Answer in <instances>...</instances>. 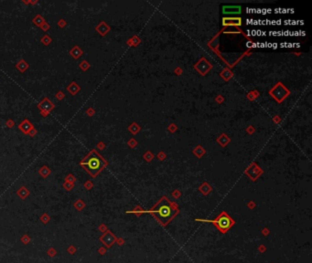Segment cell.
<instances>
[{
    "label": "cell",
    "instance_id": "cell-15",
    "mask_svg": "<svg viewBox=\"0 0 312 263\" xmlns=\"http://www.w3.org/2000/svg\"><path fill=\"white\" fill-rule=\"evenodd\" d=\"M241 23V18H223V25L227 26V25H236V26H240Z\"/></svg>",
    "mask_w": 312,
    "mask_h": 263
},
{
    "label": "cell",
    "instance_id": "cell-27",
    "mask_svg": "<svg viewBox=\"0 0 312 263\" xmlns=\"http://www.w3.org/2000/svg\"><path fill=\"white\" fill-rule=\"evenodd\" d=\"M30 240H31V238H29V236L28 235H24L23 237H22L21 238V242L22 243H23L24 245H27V244H28L29 242H30Z\"/></svg>",
    "mask_w": 312,
    "mask_h": 263
},
{
    "label": "cell",
    "instance_id": "cell-31",
    "mask_svg": "<svg viewBox=\"0 0 312 263\" xmlns=\"http://www.w3.org/2000/svg\"><path fill=\"white\" fill-rule=\"evenodd\" d=\"M76 250H76V247H75L74 246H72V245H71V246L67 249V251L69 252L71 255H73V254L76 252Z\"/></svg>",
    "mask_w": 312,
    "mask_h": 263
},
{
    "label": "cell",
    "instance_id": "cell-5",
    "mask_svg": "<svg viewBox=\"0 0 312 263\" xmlns=\"http://www.w3.org/2000/svg\"><path fill=\"white\" fill-rule=\"evenodd\" d=\"M38 109L40 111H49V112H51L53 110L55 109V104L53 103L48 97H45V98H43L39 103H38L37 105Z\"/></svg>",
    "mask_w": 312,
    "mask_h": 263
},
{
    "label": "cell",
    "instance_id": "cell-10",
    "mask_svg": "<svg viewBox=\"0 0 312 263\" xmlns=\"http://www.w3.org/2000/svg\"><path fill=\"white\" fill-rule=\"evenodd\" d=\"M15 67H16V69H17L19 72L24 73V72L28 69L29 65H28V63L25 61L24 59H20L19 61L16 63Z\"/></svg>",
    "mask_w": 312,
    "mask_h": 263
},
{
    "label": "cell",
    "instance_id": "cell-21",
    "mask_svg": "<svg viewBox=\"0 0 312 263\" xmlns=\"http://www.w3.org/2000/svg\"><path fill=\"white\" fill-rule=\"evenodd\" d=\"M64 182L74 184V183L76 182V177H75L72 174H69V175L66 176V177H65V179H64Z\"/></svg>",
    "mask_w": 312,
    "mask_h": 263
},
{
    "label": "cell",
    "instance_id": "cell-19",
    "mask_svg": "<svg viewBox=\"0 0 312 263\" xmlns=\"http://www.w3.org/2000/svg\"><path fill=\"white\" fill-rule=\"evenodd\" d=\"M40 42L44 45V46H49V45L52 42V39L49 36V35H44L41 39H40Z\"/></svg>",
    "mask_w": 312,
    "mask_h": 263
},
{
    "label": "cell",
    "instance_id": "cell-2",
    "mask_svg": "<svg viewBox=\"0 0 312 263\" xmlns=\"http://www.w3.org/2000/svg\"><path fill=\"white\" fill-rule=\"evenodd\" d=\"M147 213H151L157 221L160 222L163 226H166L178 214V208L174 203H171L169 199L163 197L150 211H147Z\"/></svg>",
    "mask_w": 312,
    "mask_h": 263
},
{
    "label": "cell",
    "instance_id": "cell-26",
    "mask_svg": "<svg viewBox=\"0 0 312 263\" xmlns=\"http://www.w3.org/2000/svg\"><path fill=\"white\" fill-rule=\"evenodd\" d=\"M83 186H84V188L86 190H91L94 187V183L92 181H90V180H88V181H86L84 184H83Z\"/></svg>",
    "mask_w": 312,
    "mask_h": 263
},
{
    "label": "cell",
    "instance_id": "cell-1",
    "mask_svg": "<svg viewBox=\"0 0 312 263\" xmlns=\"http://www.w3.org/2000/svg\"><path fill=\"white\" fill-rule=\"evenodd\" d=\"M79 164L88 173L91 177L95 178L107 166L108 163L95 149H92L80 161Z\"/></svg>",
    "mask_w": 312,
    "mask_h": 263
},
{
    "label": "cell",
    "instance_id": "cell-33",
    "mask_svg": "<svg viewBox=\"0 0 312 263\" xmlns=\"http://www.w3.org/2000/svg\"><path fill=\"white\" fill-rule=\"evenodd\" d=\"M40 115H41L42 117H47V116H49V115H50V112L46 111H40Z\"/></svg>",
    "mask_w": 312,
    "mask_h": 263
},
{
    "label": "cell",
    "instance_id": "cell-8",
    "mask_svg": "<svg viewBox=\"0 0 312 263\" xmlns=\"http://www.w3.org/2000/svg\"><path fill=\"white\" fill-rule=\"evenodd\" d=\"M95 30L100 34L101 36L104 37L106 34H107L110 30V27L105 23L104 21H101L96 27H95Z\"/></svg>",
    "mask_w": 312,
    "mask_h": 263
},
{
    "label": "cell",
    "instance_id": "cell-6",
    "mask_svg": "<svg viewBox=\"0 0 312 263\" xmlns=\"http://www.w3.org/2000/svg\"><path fill=\"white\" fill-rule=\"evenodd\" d=\"M33 128H34V124L30 122L28 119H24L23 121L18 124V129L26 135H28V133Z\"/></svg>",
    "mask_w": 312,
    "mask_h": 263
},
{
    "label": "cell",
    "instance_id": "cell-7",
    "mask_svg": "<svg viewBox=\"0 0 312 263\" xmlns=\"http://www.w3.org/2000/svg\"><path fill=\"white\" fill-rule=\"evenodd\" d=\"M287 93H288V92L286 91V89L285 88V86L282 88V90H281V92H279V91H278L277 87H275V88H274V89L272 90V91H271V94H272V96H273L275 99H277L278 102H281L282 100H284V99L286 98V97Z\"/></svg>",
    "mask_w": 312,
    "mask_h": 263
},
{
    "label": "cell",
    "instance_id": "cell-35",
    "mask_svg": "<svg viewBox=\"0 0 312 263\" xmlns=\"http://www.w3.org/2000/svg\"><path fill=\"white\" fill-rule=\"evenodd\" d=\"M96 147H97L98 149L102 150V149H104V144H103L102 142H98V144H97Z\"/></svg>",
    "mask_w": 312,
    "mask_h": 263
},
{
    "label": "cell",
    "instance_id": "cell-34",
    "mask_svg": "<svg viewBox=\"0 0 312 263\" xmlns=\"http://www.w3.org/2000/svg\"><path fill=\"white\" fill-rule=\"evenodd\" d=\"M99 230H100L101 232H103V233H104L105 231H107V228H106V226H105V225H101V226L100 227H99Z\"/></svg>",
    "mask_w": 312,
    "mask_h": 263
},
{
    "label": "cell",
    "instance_id": "cell-11",
    "mask_svg": "<svg viewBox=\"0 0 312 263\" xmlns=\"http://www.w3.org/2000/svg\"><path fill=\"white\" fill-rule=\"evenodd\" d=\"M82 54H83V50L79 46H77V45L72 47L70 50V55L75 59H78Z\"/></svg>",
    "mask_w": 312,
    "mask_h": 263
},
{
    "label": "cell",
    "instance_id": "cell-29",
    "mask_svg": "<svg viewBox=\"0 0 312 263\" xmlns=\"http://www.w3.org/2000/svg\"><path fill=\"white\" fill-rule=\"evenodd\" d=\"M85 114H86L87 116H89V117H92V116H94V115L95 114V111L94 110V108L89 107V108L86 110V111H85Z\"/></svg>",
    "mask_w": 312,
    "mask_h": 263
},
{
    "label": "cell",
    "instance_id": "cell-16",
    "mask_svg": "<svg viewBox=\"0 0 312 263\" xmlns=\"http://www.w3.org/2000/svg\"><path fill=\"white\" fill-rule=\"evenodd\" d=\"M45 22H46V20H45V18L41 16L40 14H37L36 16L32 18V23L37 26V27H40L42 24H44Z\"/></svg>",
    "mask_w": 312,
    "mask_h": 263
},
{
    "label": "cell",
    "instance_id": "cell-32",
    "mask_svg": "<svg viewBox=\"0 0 312 263\" xmlns=\"http://www.w3.org/2000/svg\"><path fill=\"white\" fill-rule=\"evenodd\" d=\"M38 133V131H37V129L35 128V127H34V128L33 129H31V130H30V132L28 133V135H29V136L30 137H34L35 136V135Z\"/></svg>",
    "mask_w": 312,
    "mask_h": 263
},
{
    "label": "cell",
    "instance_id": "cell-18",
    "mask_svg": "<svg viewBox=\"0 0 312 263\" xmlns=\"http://www.w3.org/2000/svg\"><path fill=\"white\" fill-rule=\"evenodd\" d=\"M91 67V64L85 61V59H83V61H82V62L79 63V68L82 71H87Z\"/></svg>",
    "mask_w": 312,
    "mask_h": 263
},
{
    "label": "cell",
    "instance_id": "cell-28",
    "mask_svg": "<svg viewBox=\"0 0 312 263\" xmlns=\"http://www.w3.org/2000/svg\"><path fill=\"white\" fill-rule=\"evenodd\" d=\"M40 27V29H41L42 31H44V32H47V31L49 30V29L50 28V24L48 23V22L46 21V22H45L44 24H42Z\"/></svg>",
    "mask_w": 312,
    "mask_h": 263
},
{
    "label": "cell",
    "instance_id": "cell-30",
    "mask_svg": "<svg viewBox=\"0 0 312 263\" xmlns=\"http://www.w3.org/2000/svg\"><path fill=\"white\" fill-rule=\"evenodd\" d=\"M15 124H16V123H15L14 120H12V119H9L6 122V126L7 127V128H13V127L15 126Z\"/></svg>",
    "mask_w": 312,
    "mask_h": 263
},
{
    "label": "cell",
    "instance_id": "cell-25",
    "mask_svg": "<svg viewBox=\"0 0 312 263\" xmlns=\"http://www.w3.org/2000/svg\"><path fill=\"white\" fill-rule=\"evenodd\" d=\"M47 254L49 255L50 258L55 257L57 255V250L54 249V247H50V249L48 250V251H47Z\"/></svg>",
    "mask_w": 312,
    "mask_h": 263
},
{
    "label": "cell",
    "instance_id": "cell-23",
    "mask_svg": "<svg viewBox=\"0 0 312 263\" xmlns=\"http://www.w3.org/2000/svg\"><path fill=\"white\" fill-rule=\"evenodd\" d=\"M55 98L58 100V101H62V100H64V98H65V93L63 92H62V91H59V92H56V94H55Z\"/></svg>",
    "mask_w": 312,
    "mask_h": 263
},
{
    "label": "cell",
    "instance_id": "cell-3",
    "mask_svg": "<svg viewBox=\"0 0 312 263\" xmlns=\"http://www.w3.org/2000/svg\"><path fill=\"white\" fill-rule=\"evenodd\" d=\"M202 221L213 223L214 226L221 232L223 233V234H225V233L234 225L233 219H232V217H230L229 216H228L225 212H223L217 217V219H215L213 220H202Z\"/></svg>",
    "mask_w": 312,
    "mask_h": 263
},
{
    "label": "cell",
    "instance_id": "cell-36",
    "mask_svg": "<svg viewBox=\"0 0 312 263\" xmlns=\"http://www.w3.org/2000/svg\"><path fill=\"white\" fill-rule=\"evenodd\" d=\"M98 252L100 253L101 255H104V254L106 252V249H104V247H100V249H99V250H98Z\"/></svg>",
    "mask_w": 312,
    "mask_h": 263
},
{
    "label": "cell",
    "instance_id": "cell-20",
    "mask_svg": "<svg viewBox=\"0 0 312 263\" xmlns=\"http://www.w3.org/2000/svg\"><path fill=\"white\" fill-rule=\"evenodd\" d=\"M40 221H41L43 224L46 225V224H48V223L50 222V216H49V214H47V213H44V214H42V215L40 216Z\"/></svg>",
    "mask_w": 312,
    "mask_h": 263
},
{
    "label": "cell",
    "instance_id": "cell-4",
    "mask_svg": "<svg viewBox=\"0 0 312 263\" xmlns=\"http://www.w3.org/2000/svg\"><path fill=\"white\" fill-rule=\"evenodd\" d=\"M99 240H100V242L103 243L106 247H111L116 242L117 238L110 230H107V231H105L100 238H99Z\"/></svg>",
    "mask_w": 312,
    "mask_h": 263
},
{
    "label": "cell",
    "instance_id": "cell-37",
    "mask_svg": "<svg viewBox=\"0 0 312 263\" xmlns=\"http://www.w3.org/2000/svg\"><path fill=\"white\" fill-rule=\"evenodd\" d=\"M28 3L30 5H36L39 3V0H35V1H32V0H28Z\"/></svg>",
    "mask_w": 312,
    "mask_h": 263
},
{
    "label": "cell",
    "instance_id": "cell-9",
    "mask_svg": "<svg viewBox=\"0 0 312 263\" xmlns=\"http://www.w3.org/2000/svg\"><path fill=\"white\" fill-rule=\"evenodd\" d=\"M66 91H67L68 92H70L71 95L75 96L76 94H77V93L81 91V87L79 86V84L77 83V82L74 81V80H72L71 83L66 87Z\"/></svg>",
    "mask_w": 312,
    "mask_h": 263
},
{
    "label": "cell",
    "instance_id": "cell-12",
    "mask_svg": "<svg viewBox=\"0 0 312 263\" xmlns=\"http://www.w3.org/2000/svg\"><path fill=\"white\" fill-rule=\"evenodd\" d=\"M29 194H30L29 190L24 185L20 186L19 188L18 189V191H17V195L19 197V198L22 199V200H25L29 196Z\"/></svg>",
    "mask_w": 312,
    "mask_h": 263
},
{
    "label": "cell",
    "instance_id": "cell-22",
    "mask_svg": "<svg viewBox=\"0 0 312 263\" xmlns=\"http://www.w3.org/2000/svg\"><path fill=\"white\" fill-rule=\"evenodd\" d=\"M62 187L68 192H70L72 190V188L74 187V184H72V183H67V182H64L62 184Z\"/></svg>",
    "mask_w": 312,
    "mask_h": 263
},
{
    "label": "cell",
    "instance_id": "cell-13",
    "mask_svg": "<svg viewBox=\"0 0 312 263\" xmlns=\"http://www.w3.org/2000/svg\"><path fill=\"white\" fill-rule=\"evenodd\" d=\"M223 13L225 14H238L241 12V6H223Z\"/></svg>",
    "mask_w": 312,
    "mask_h": 263
},
{
    "label": "cell",
    "instance_id": "cell-24",
    "mask_svg": "<svg viewBox=\"0 0 312 263\" xmlns=\"http://www.w3.org/2000/svg\"><path fill=\"white\" fill-rule=\"evenodd\" d=\"M57 25H58V27H60V28H64V27H66V26H67V21H66L64 18H60V19L57 22Z\"/></svg>",
    "mask_w": 312,
    "mask_h": 263
},
{
    "label": "cell",
    "instance_id": "cell-14",
    "mask_svg": "<svg viewBox=\"0 0 312 263\" xmlns=\"http://www.w3.org/2000/svg\"><path fill=\"white\" fill-rule=\"evenodd\" d=\"M38 172H39L40 176L42 178H48L50 176V175L51 174V170L50 169L49 166H47V165H42Z\"/></svg>",
    "mask_w": 312,
    "mask_h": 263
},
{
    "label": "cell",
    "instance_id": "cell-17",
    "mask_svg": "<svg viewBox=\"0 0 312 263\" xmlns=\"http://www.w3.org/2000/svg\"><path fill=\"white\" fill-rule=\"evenodd\" d=\"M85 207H86L85 202L81 198H78L77 200H75V202H73V207L77 211H82V210L85 208Z\"/></svg>",
    "mask_w": 312,
    "mask_h": 263
}]
</instances>
